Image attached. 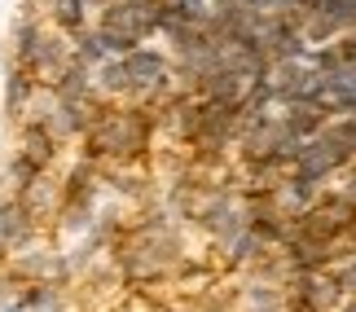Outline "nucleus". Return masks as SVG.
Returning <instances> with one entry per match:
<instances>
[{
  "label": "nucleus",
  "mask_w": 356,
  "mask_h": 312,
  "mask_svg": "<svg viewBox=\"0 0 356 312\" xmlns=\"http://www.w3.org/2000/svg\"><path fill=\"white\" fill-rule=\"evenodd\" d=\"M44 9H49V22H53V31H62V35H79V31H88V5L84 0H44Z\"/></svg>",
  "instance_id": "f257e3e1"
},
{
  "label": "nucleus",
  "mask_w": 356,
  "mask_h": 312,
  "mask_svg": "<svg viewBox=\"0 0 356 312\" xmlns=\"http://www.w3.org/2000/svg\"><path fill=\"white\" fill-rule=\"evenodd\" d=\"M31 97H35V75L26 71V66L13 62L9 75H5V115H9V119L22 115L26 106H31Z\"/></svg>",
  "instance_id": "f03ea898"
},
{
  "label": "nucleus",
  "mask_w": 356,
  "mask_h": 312,
  "mask_svg": "<svg viewBox=\"0 0 356 312\" xmlns=\"http://www.w3.org/2000/svg\"><path fill=\"white\" fill-rule=\"evenodd\" d=\"M123 71H128L132 84H154V75L163 71V53L149 44H136L132 53H123Z\"/></svg>",
  "instance_id": "7ed1b4c3"
},
{
  "label": "nucleus",
  "mask_w": 356,
  "mask_h": 312,
  "mask_svg": "<svg viewBox=\"0 0 356 312\" xmlns=\"http://www.w3.org/2000/svg\"><path fill=\"white\" fill-rule=\"evenodd\" d=\"M0 312H22V308H9V304H5V308H0Z\"/></svg>",
  "instance_id": "20e7f679"
}]
</instances>
